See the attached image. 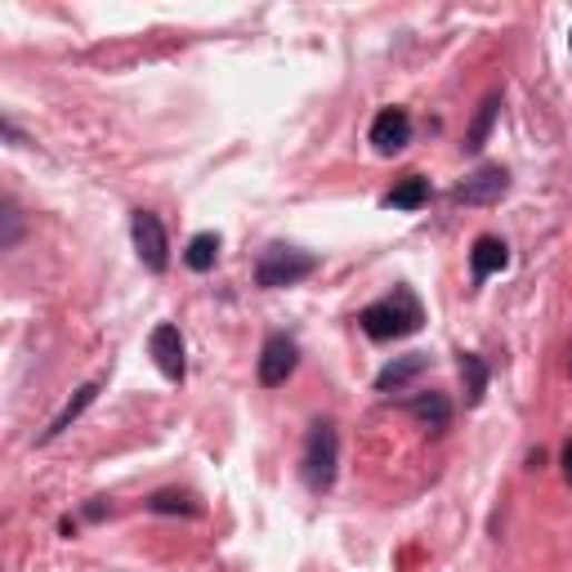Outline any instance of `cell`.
<instances>
[{
  "mask_svg": "<svg viewBox=\"0 0 572 572\" xmlns=\"http://www.w3.org/2000/svg\"><path fill=\"white\" fill-rule=\"evenodd\" d=\"M505 188H510V170L505 166H479L465 184H456V201H465V206H492V201H501L505 197Z\"/></svg>",
  "mask_w": 572,
  "mask_h": 572,
  "instance_id": "obj_8",
  "label": "cell"
},
{
  "mask_svg": "<svg viewBox=\"0 0 572 572\" xmlns=\"http://www.w3.org/2000/svg\"><path fill=\"white\" fill-rule=\"evenodd\" d=\"M367 139H372V148L381 157H394V152H403L412 144V117L403 108H381L372 130H367Z\"/></svg>",
  "mask_w": 572,
  "mask_h": 572,
  "instance_id": "obj_7",
  "label": "cell"
},
{
  "mask_svg": "<svg viewBox=\"0 0 572 572\" xmlns=\"http://www.w3.org/2000/svg\"><path fill=\"white\" fill-rule=\"evenodd\" d=\"M425 201H430V179L425 175H407L403 184H394L385 193V206H394V210H421Z\"/></svg>",
  "mask_w": 572,
  "mask_h": 572,
  "instance_id": "obj_14",
  "label": "cell"
},
{
  "mask_svg": "<svg viewBox=\"0 0 572 572\" xmlns=\"http://www.w3.org/2000/svg\"><path fill=\"white\" fill-rule=\"evenodd\" d=\"M103 510H108V505H103V496H95V505H86V514H90V519H103Z\"/></svg>",
  "mask_w": 572,
  "mask_h": 572,
  "instance_id": "obj_19",
  "label": "cell"
},
{
  "mask_svg": "<svg viewBox=\"0 0 572 572\" xmlns=\"http://www.w3.org/2000/svg\"><path fill=\"white\" fill-rule=\"evenodd\" d=\"M487 363L479 354H461V381H465V407H479L487 394Z\"/></svg>",
  "mask_w": 572,
  "mask_h": 572,
  "instance_id": "obj_15",
  "label": "cell"
},
{
  "mask_svg": "<svg viewBox=\"0 0 572 572\" xmlns=\"http://www.w3.org/2000/svg\"><path fill=\"white\" fill-rule=\"evenodd\" d=\"M130 241H135V255L148 273H166L170 268V237H166V224L152 215V210H135L130 215Z\"/></svg>",
  "mask_w": 572,
  "mask_h": 572,
  "instance_id": "obj_4",
  "label": "cell"
},
{
  "mask_svg": "<svg viewBox=\"0 0 572 572\" xmlns=\"http://www.w3.org/2000/svg\"><path fill=\"white\" fill-rule=\"evenodd\" d=\"M148 354H152V363L161 367V376L166 381H184L188 376V358H184V336H179V327L175 323H157L152 327V336H148Z\"/></svg>",
  "mask_w": 572,
  "mask_h": 572,
  "instance_id": "obj_6",
  "label": "cell"
},
{
  "mask_svg": "<svg viewBox=\"0 0 572 572\" xmlns=\"http://www.w3.org/2000/svg\"><path fill=\"white\" fill-rule=\"evenodd\" d=\"M336 470H341V434L332 421H314L305 434V452H300V474L314 492H332L336 487Z\"/></svg>",
  "mask_w": 572,
  "mask_h": 572,
  "instance_id": "obj_2",
  "label": "cell"
},
{
  "mask_svg": "<svg viewBox=\"0 0 572 572\" xmlns=\"http://www.w3.org/2000/svg\"><path fill=\"white\" fill-rule=\"evenodd\" d=\"M99 389H103V381H90V385H81V389H77V394H72L68 403H63V412H59V416L50 421V430L41 434V443H50V438H59V434H63V430H68V425H72V421H77V416L86 412V407H95V398H99Z\"/></svg>",
  "mask_w": 572,
  "mask_h": 572,
  "instance_id": "obj_12",
  "label": "cell"
},
{
  "mask_svg": "<svg viewBox=\"0 0 572 572\" xmlns=\"http://www.w3.org/2000/svg\"><path fill=\"white\" fill-rule=\"evenodd\" d=\"M496 117H501V95H487V99L479 103V112H474L470 130H465V152H483V144H487V135H492Z\"/></svg>",
  "mask_w": 572,
  "mask_h": 572,
  "instance_id": "obj_13",
  "label": "cell"
},
{
  "mask_svg": "<svg viewBox=\"0 0 572 572\" xmlns=\"http://www.w3.org/2000/svg\"><path fill=\"white\" fill-rule=\"evenodd\" d=\"M215 259H219V233H197V237L188 241V250H184V264H188L193 273H210Z\"/></svg>",
  "mask_w": 572,
  "mask_h": 572,
  "instance_id": "obj_16",
  "label": "cell"
},
{
  "mask_svg": "<svg viewBox=\"0 0 572 572\" xmlns=\"http://www.w3.org/2000/svg\"><path fill=\"white\" fill-rule=\"evenodd\" d=\"M314 268H318V255H309L300 246H286V241H273L255 259V286H264V292H282V286L305 282Z\"/></svg>",
  "mask_w": 572,
  "mask_h": 572,
  "instance_id": "obj_3",
  "label": "cell"
},
{
  "mask_svg": "<svg viewBox=\"0 0 572 572\" xmlns=\"http://www.w3.org/2000/svg\"><path fill=\"white\" fill-rule=\"evenodd\" d=\"M358 327L372 336V341H407L425 327V305L416 300L412 286H394L389 296H381L376 305H367L358 314Z\"/></svg>",
  "mask_w": 572,
  "mask_h": 572,
  "instance_id": "obj_1",
  "label": "cell"
},
{
  "mask_svg": "<svg viewBox=\"0 0 572 572\" xmlns=\"http://www.w3.org/2000/svg\"><path fill=\"white\" fill-rule=\"evenodd\" d=\"M148 510H152V514H197V501H193L188 492H157V496L148 501Z\"/></svg>",
  "mask_w": 572,
  "mask_h": 572,
  "instance_id": "obj_18",
  "label": "cell"
},
{
  "mask_svg": "<svg viewBox=\"0 0 572 572\" xmlns=\"http://www.w3.org/2000/svg\"><path fill=\"white\" fill-rule=\"evenodd\" d=\"M407 412H412L421 425H430V430H447V425H452V403H447V394H438V389L407 394Z\"/></svg>",
  "mask_w": 572,
  "mask_h": 572,
  "instance_id": "obj_11",
  "label": "cell"
},
{
  "mask_svg": "<svg viewBox=\"0 0 572 572\" xmlns=\"http://www.w3.org/2000/svg\"><path fill=\"white\" fill-rule=\"evenodd\" d=\"M568 46H572V37H568Z\"/></svg>",
  "mask_w": 572,
  "mask_h": 572,
  "instance_id": "obj_21",
  "label": "cell"
},
{
  "mask_svg": "<svg viewBox=\"0 0 572 572\" xmlns=\"http://www.w3.org/2000/svg\"><path fill=\"white\" fill-rule=\"evenodd\" d=\"M425 367H430L425 354H403V358L385 363V367L376 372V394H403L416 376H425Z\"/></svg>",
  "mask_w": 572,
  "mask_h": 572,
  "instance_id": "obj_9",
  "label": "cell"
},
{
  "mask_svg": "<svg viewBox=\"0 0 572 572\" xmlns=\"http://www.w3.org/2000/svg\"><path fill=\"white\" fill-rule=\"evenodd\" d=\"M505 264H510V246H505L501 237L483 233V237L474 241V250H470V273H474V282H487V277L501 273Z\"/></svg>",
  "mask_w": 572,
  "mask_h": 572,
  "instance_id": "obj_10",
  "label": "cell"
},
{
  "mask_svg": "<svg viewBox=\"0 0 572 572\" xmlns=\"http://www.w3.org/2000/svg\"><path fill=\"white\" fill-rule=\"evenodd\" d=\"M296 367H300V345L286 336V332H273L264 341V349H259V385L264 389H277V385L292 381Z\"/></svg>",
  "mask_w": 572,
  "mask_h": 572,
  "instance_id": "obj_5",
  "label": "cell"
},
{
  "mask_svg": "<svg viewBox=\"0 0 572 572\" xmlns=\"http://www.w3.org/2000/svg\"><path fill=\"white\" fill-rule=\"evenodd\" d=\"M0 250H14L19 241H23V233H28V219H23V210H19V201L14 197H6L0 201Z\"/></svg>",
  "mask_w": 572,
  "mask_h": 572,
  "instance_id": "obj_17",
  "label": "cell"
},
{
  "mask_svg": "<svg viewBox=\"0 0 572 572\" xmlns=\"http://www.w3.org/2000/svg\"><path fill=\"white\" fill-rule=\"evenodd\" d=\"M563 470H568V479H572V443L563 447Z\"/></svg>",
  "mask_w": 572,
  "mask_h": 572,
  "instance_id": "obj_20",
  "label": "cell"
}]
</instances>
